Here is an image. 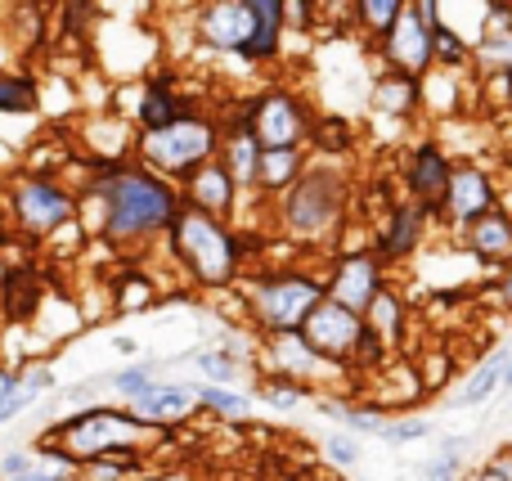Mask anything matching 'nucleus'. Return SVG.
Returning a JSON list of instances; mask_svg holds the SVG:
<instances>
[{"label": "nucleus", "instance_id": "dca6fc26", "mask_svg": "<svg viewBox=\"0 0 512 481\" xmlns=\"http://www.w3.org/2000/svg\"><path fill=\"white\" fill-rule=\"evenodd\" d=\"M176 189H180V207H194V212L216 216V221H230L234 207H239V198H243L216 158H212V162H203L198 171H189V176L180 180Z\"/></svg>", "mask_w": 512, "mask_h": 481}, {"label": "nucleus", "instance_id": "20e7f679", "mask_svg": "<svg viewBox=\"0 0 512 481\" xmlns=\"http://www.w3.org/2000/svg\"><path fill=\"white\" fill-rule=\"evenodd\" d=\"M167 243L176 266L198 288H207V293L234 288L243 279V239L230 221H216V216H203L194 207H180V216L167 230Z\"/></svg>", "mask_w": 512, "mask_h": 481}, {"label": "nucleus", "instance_id": "37998d69", "mask_svg": "<svg viewBox=\"0 0 512 481\" xmlns=\"http://www.w3.org/2000/svg\"><path fill=\"white\" fill-rule=\"evenodd\" d=\"M468 481H512V477H508L504 459H490V464H486V468H477V473H472Z\"/></svg>", "mask_w": 512, "mask_h": 481}, {"label": "nucleus", "instance_id": "6e6552de", "mask_svg": "<svg viewBox=\"0 0 512 481\" xmlns=\"http://www.w3.org/2000/svg\"><path fill=\"white\" fill-rule=\"evenodd\" d=\"M436 23H441V5H436V0H414V5H405V14L396 18V27L373 45L382 68L405 72V77H427V72L436 68V59H432Z\"/></svg>", "mask_w": 512, "mask_h": 481}, {"label": "nucleus", "instance_id": "c756f323", "mask_svg": "<svg viewBox=\"0 0 512 481\" xmlns=\"http://www.w3.org/2000/svg\"><path fill=\"white\" fill-rule=\"evenodd\" d=\"M194 401L203 405L207 414H216V419H230V423H243L252 414V396L248 392H234V387L194 383Z\"/></svg>", "mask_w": 512, "mask_h": 481}, {"label": "nucleus", "instance_id": "7ed1b4c3", "mask_svg": "<svg viewBox=\"0 0 512 481\" xmlns=\"http://www.w3.org/2000/svg\"><path fill=\"white\" fill-rule=\"evenodd\" d=\"M243 315L261 338L301 333L319 302H324V270L310 266H265L256 275H243Z\"/></svg>", "mask_w": 512, "mask_h": 481}, {"label": "nucleus", "instance_id": "412c9836", "mask_svg": "<svg viewBox=\"0 0 512 481\" xmlns=\"http://www.w3.org/2000/svg\"><path fill=\"white\" fill-rule=\"evenodd\" d=\"M409 320H414V306H409V297L400 293L396 284L382 288V293L369 302V311H364V324H369V333L391 351V356H396V351L405 347Z\"/></svg>", "mask_w": 512, "mask_h": 481}, {"label": "nucleus", "instance_id": "a19ab883", "mask_svg": "<svg viewBox=\"0 0 512 481\" xmlns=\"http://www.w3.org/2000/svg\"><path fill=\"white\" fill-rule=\"evenodd\" d=\"M32 459H36V450H9V455L0 459V481H14L18 473H27Z\"/></svg>", "mask_w": 512, "mask_h": 481}, {"label": "nucleus", "instance_id": "4468645a", "mask_svg": "<svg viewBox=\"0 0 512 481\" xmlns=\"http://www.w3.org/2000/svg\"><path fill=\"white\" fill-rule=\"evenodd\" d=\"M261 356H265V369H270V378H283V383H297V387H337L346 378V369L328 365V360H319L315 351L301 342V333H279V338H265L261 342Z\"/></svg>", "mask_w": 512, "mask_h": 481}, {"label": "nucleus", "instance_id": "473e14b6", "mask_svg": "<svg viewBox=\"0 0 512 481\" xmlns=\"http://www.w3.org/2000/svg\"><path fill=\"white\" fill-rule=\"evenodd\" d=\"M319 455H324L328 468H337V473H351V468H360L364 446H360V437H351V432L333 428L324 441H319Z\"/></svg>", "mask_w": 512, "mask_h": 481}, {"label": "nucleus", "instance_id": "f3484780", "mask_svg": "<svg viewBox=\"0 0 512 481\" xmlns=\"http://www.w3.org/2000/svg\"><path fill=\"white\" fill-rule=\"evenodd\" d=\"M459 239V248L468 252L477 266H486L490 275H499V270H512V216H504L495 207V212H486L481 221H472L463 234H454Z\"/></svg>", "mask_w": 512, "mask_h": 481}, {"label": "nucleus", "instance_id": "49530a36", "mask_svg": "<svg viewBox=\"0 0 512 481\" xmlns=\"http://www.w3.org/2000/svg\"><path fill=\"white\" fill-rule=\"evenodd\" d=\"M499 302H504V306H512V270H499Z\"/></svg>", "mask_w": 512, "mask_h": 481}, {"label": "nucleus", "instance_id": "ddd939ff", "mask_svg": "<svg viewBox=\"0 0 512 481\" xmlns=\"http://www.w3.org/2000/svg\"><path fill=\"white\" fill-rule=\"evenodd\" d=\"M427 230H432V212H423L418 203H409V198L400 194V198H391L387 203V216L373 225V239L364 243V248H369L373 257L391 270V266L409 261L418 248H423Z\"/></svg>", "mask_w": 512, "mask_h": 481}, {"label": "nucleus", "instance_id": "4be33fe9", "mask_svg": "<svg viewBox=\"0 0 512 481\" xmlns=\"http://www.w3.org/2000/svg\"><path fill=\"white\" fill-rule=\"evenodd\" d=\"M512 360V347H495L486 360H481L477 369H472L468 378H463V387L454 392V410H481V405H490L499 392H504V369Z\"/></svg>", "mask_w": 512, "mask_h": 481}, {"label": "nucleus", "instance_id": "2eb2a0df", "mask_svg": "<svg viewBox=\"0 0 512 481\" xmlns=\"http://www.w3.org/2000/svg\"><path fill=\"white\" fill-rule=\"evenodd\" d=\"M194 32L207 50L216 54H248L252 32H256V9L252 0H212V5L198 9Z\"/></svg>", "mask_w": 512, "mask_h": 481}, {"label": "nucleus", "instance_id": "f257e3e1", "mask_svg": "<svg viewBox=\"0 0 512 481\" xmlns=\"http://www.w3.org/2000/svg\"><path fill=\"white\" fill-rule=\"evenodd\" d=\"M86 198L99 203V234L117 248L158 239L180 216V189L140 162H99Z\"/></svg>", "mask_w": 512, "mask_h": 481}, {"label": "nucleus", "instance_id": "aec40b11", "mask_svg": "<svg viewBox=\"0 0 512 481\" xmlns=\"http://www.w3.org/2000/svg\"><path fill=\"white\" fill-rule=\"evenodd\" d=\"M369 108L391 122H414L423 113V77H405V72H387L369 81Z\"/></svg>", "mask_w": 512, "mask_h": 481}, {"label": "nucleus", "instance_id": "7c9ffc66", "mask_svg": "<svg viewBox=\"0 0 512 481\" xmlns=\"http://www.w3.org/2000/svg\"><path fill=\"white\" fill-rule=\"evenodd\" d=\"M158 369H162L158 360H131V365H122L117 374H108L104 387H108L113 396H122L126 405H131V401H140V396L149 392L153 383H158Z\"/></svg>", "mask_w": 512, "mask_h": 481}, {"label": "nucleus", "instance_id": "a211bd4d", "mask_svg": "<svg viewBox=\"0 0 512 481\" xmlns=\"http://www.w3.org/2000/svg\"><path fill=\"white\" fill-rule=\"evenodd\" d=\"M194 405H198L194 383H167V378H158V383H153L140 401L126 405V410H131L144 428L167 432V428H176V423H185L189 414H194Z\"/></svg>", "mask_w": 512, "mask_h": 481}, {"label": "nucleus", "instance_id": "f704fd0d", "mask_svg": "<svg viewBox=\"0 0 512 481\" xmlns=\"http://www.w3.org/2000/svg\"><path fill=\"white\" fill-rule=\"evenodd\" d=\"M189 360H194V369L207 378L212 387H234V378H239V360L225 356L221 347H207V351H189Z\"/></svg>", "mask_w": 512, "mask_h": 481}, {"label": "nucleus", "instance_id": "f8f14e48", "mask_svg": "<svg viewBox=\"0 0 512 481\" xmlns=\"http://www.w3.org/2000/svg\"><path fill=\"white\" fill-rule=\"evenodd\" d=\"M450 171H454V158L445 153V144L436 135H423L405 149L400 158V180H405V198L418 203L423 212H432V225H436V212H441V198H445V185H450Z\"/></svg>", "mask_w": 512, "mask_h": 481}, {"label": "nucleus", "instance_id": "9d476101", "mask_svg": "<svg viewBox=\"0 0 512 481\" xmlns=\"http://www.w3.org/2000/svg\"><path fill=\"white\" fill-rule=\"evenodd\" d=\"M81 198H72L59 180L50 176H23L9 194V212H14V225L27 234V239H50L59 234L68 221H77Z\"/></svg>", "mask_w": 512, "mask_h": 481}, {"label": "nucleus", "instance_id": "ea45409f", "mask_svg": "<svg viewBox=\"0 0 512 481\" xmlns=\"http://www.w3.org/2000/svg\"><path fill=\"white\" fill-rule=\"evenodd\" d=\"M315 14H319L315 0H283V27H288V32H306V27H315Z\"/></svg>", "mask_w": 512, "mask_h": 481}, {"label": "nucleus", "instance_id": "09e8293b", "mask_svg": "<svg viewBox=\"0 0 512 481\" xmlns=\"http://www.w3.org/2000/svg\"><path fill=\"white\" fill-rule=\"evenodd\" d=\"M499 104L512 113V72H508V77H499Z\"/></svg>", "mask_w": 512, "mask_h": 481}, {"label": "nucleus", "instance_id": "e433bc0d", "mask_svg": "<svg viewBox=\"0 0 512 481\" xmlns=\"http://www.w3.org/2000/svg\"><path fill=\"white\" fill-rule=\"evenodd\" d=\"M153 306V284L140 275V270H126L122 275V288H117V311L126 315H140Z\"/></svg>", "mask_w": 512, "mask_h": 481}, {"label": "nucleus", "instance_id": "cd10ccee", "mask_svg": "<svg viewBox=\"0 0 512 481\" xmlns=\"http://www.w3.org/2000/svg\"><path fill=\"white\" fill-rule=\"evenodd\" d=\"M355 144V126L346 117H315V131H310V153H319L324 162H342V153H351Z\"/></svg>", "mask_w": 512, "mask_h": 481}, {"label": "nucleus", "instance_id": "423d86ee", "mask_svg": "<svg viewBox=\"0 0 512 481\" xmlns=\"http://www.w3.org/2000/svg\"><path fill=\"white\" fill-rule=\"evenodd\" d=\"M135 149H140V167H149L153 176L176 185L189 171H198L203 162L216 158V149H221V122L194 108V113H185L180 122L162 126V131L135 135Z\"/></svg>", "mask_w": 512, "mask_h": 481}, {"label": "nucleus", "instance_id": "a878e982", "mask_svg": "<svg viewBox=\"0 0 512 481\" xmlns=\"http://www.w3.org/2000/svg\"><path fill=\"white\" fill-rule=\"evenodd\" d=\"M400 14H405V0H355V5H351V27L369 45H378L382 36L396 27Z\"/></svg>", "mask_w": 512, "mask_h": 481}, {"label": "nucleus", "instance_id": "de8ad7c7", "mask_svg": "<svg viewBox=\"0 0 512 481\" xmlns=\"http://www.w3.org/2000/svg\"><path fill=\"white\" fill-rule=\"evenodd\" d=\"M113 351H122V356H140V342L122 333V338H113Z\"/></svg>", "mask_w": 512, "mask_h": 481}, {"label": "nucleus", "instance_id": "f03ea898", "mask_svg": "<svg viewBox=\"0 0 512 481\" xmlns=\"http://www.w3.org/2000/svg\"><path fill=\"white\" fill-rule=\"evenodd\" d=\"M355 207V185L346 180L342 162H310L306 176L274 198V225L292 248H324L337 252L346 221Z\"/></svg>", "mask_w": 512, "mask_h": 481}, {"label": "nucleus", "instance_id": "79ce46f5", "mask_svg": "<svg viewBox=\"0 0 512 481\" xmlns=\"http://www.w3.org/2000/svg\"><path fill=\"white\" fill-rule=\"evenodd\" d=\"M468 446H472V432H445V437H441V450H436V455L463 459V455H468Z\"/></svg>", "mask_w": 512, "mask_h": 481}, {"label": "nucleus", "instance_id": "6ab92c4d", "mask_svg": "<svg viewBox=\"0 0 512 481\" xmlns=\"http://www.w3.org/2000/svg\"><path fill=\"white\" fill-rule=\"evenodd\" d=\"M216 162L225 167V176L234 180L243 198L256 194V167H261V144L248 131V122H221V149H216Z\"/></svg>", "mask_w": 512, "mask_h": 481}, {"label": "nucleus", "instance_id": "b1692460", "mask_svg": "<svg viewBox=\"0 0 512 481\" xmlns=\"http://www.w3.org/2000/svg\"><path fill=\"white\" fill-rule=\"evenodd\" d=\"M185 113H194V108L185 104V99L176 95V90L167 86V81H149V86L140 90V108H135V126H140V135L149 131H162V126L180 122Z\"/></svg>", "mask_w": 512, "mask_h": 481}, {"label": "nucleus", "instance_id": "39448f33", "mask_svg": "<svg viewBox=\"0 0 512 481\" xmlns=\"http://www.w3.org/2000/svg\"><path fill=\"white\" fill-rule=\"evenodd\" d=\"M149 441H162V432L144 428L131 410L86 405V410L68 414V419L50 432L45 450H59L72 464H95V459H135Z\"/></svg>", "mask_w": 512, "mask_h": 481}, {"label": "nucleus", "instance_id": "a18cd8bd", "mask_svg": "<svg viewBox=\"0 0 512 481\" xmlns=\"http://www.w3.org/2000/svg\"><path fill=\"white\" fill-rule=\"evenodd\" d=\"M149 481H203L194 473V468H167V473H158V477H149Z\"/></svg>", "mask_w": 512, "mask_h": 481}, {"label": "nucleus", "instance_id": "3c124183", "mask_svg": "<svg viewBox=\"0 0 512 481\" xmlns=\"http://www.w3.org/2000/svg\"><path fill=\"white\" fill-rule=\"evenodd\" d=\"M504 392H512V360H508V369H504Z\"/></svg>", "mask_w": 512, "mask_h": 481}, {"label": "nucleus", "instance_id": "603ef678", "mask_svg": "<svg viewBox=\"0 0 512 481\" xmlns=\"http://www.w3.org/2000/svg\"><path fill=\"white\" fill-rule=\"evenodd\" d=\"M459 481H468V477H459Z\"/></svg>", "mask_w": 512, "mask_h": 481}, {"label": "nucleus", "instance_id": "c9c22d12", "mask_svg": "<svg viewBox=\"0 0 512 481\" xmlns=\"http://www.w3.org/2000/svg\"><path fill=\"white\" fill-rule=\"evenodd\" d=\"M77 477V464H72L68 455H59V450H36V459L27 464V473H18L14 481H72Z\"/></svg>", "mask_w": 512, "mask_h": 481}, {"label": "nucleus", "instance_id": "4c0bfd02", "mask_svg": "<svg viewBox=\"0 0 512 481\" xmlns=\"http://www.w3.org/2000/svg\"><path fill=\"white\" fill-rule=\"evenodd\" d=\"M32 108H36V86L32 81L0 72V113H32Z\"/></svg>", "mask_w": 512, "mask_h": 481}, {"label": "nucleus", "instance_id": "58836bf2", "mask_svg": "<svg viewBox=\"0 0 512 481\" xmlns=\"http://www.w3.org/2000/svg\"><path fill=\"white\" fill-rule=\"evenodd\" d=\"M306 387L297 383H283V378H265L261 383V401L274 405V410H297V405H306Z\"/></svg>", "mask_w": 512, "mask_h": 481}, {"label": "nucleus", "instance_id": "72a5a7b5", "mask_svg": "<svg viewBox=\"0 0 512 481\" xmlns=\"http://www.w3.org/2000/svg\"><path fill=\"white\" fill-rule=\"evenodd\" d=\"M378 437L387 446H414L423 437H436V419H427V414H396V419L382 423Z\"/></svg>", "mask_w": 512, "mask_h": 481}, {"label": "nucleus", "instance_id": "bb28decb", "mask_svg": "<svg viewBox=\"0 0 512 481\" xmlns=\"http://www.w3.org/2000/svg\"><path fill=\"white\" fill-rule=\"evenodd\" d=\"M472 72L486 77H508L512 72V32H481L472 41Z\"/></svg>", "mask_w": 512, "mask_h": 481}, {"label": "nucleus", "instance_id": "0eeeda50", "mask_svg": "<svg viewBox=\"0 0 512 481\" xmlns=\"http://www.w3.org/2000/svg\"><path fill=\"white\" fill-rule=\"evenodd\" d=\"M315 108L301 90L288 86H265L261 95H252V122L248 131L256 135L261 149H306L310 131H315Z\"/></svg>", "mask_w": 512, "mask_h": 481}, {"label": "nucleus", "instance_id": "8fccbe9b", "mask_svg": "<svg viewBox=\"0 0 512 481\" xmlns=\"http://www.w3.org/2000/svg\"><path fill=\"white\" fill-rule=\"evenodd\" d=\"M292 481H328V477H319V473H297Z\"/></svg>", "mask_w": 512, "mask_h": 481}, {"label": "nucleus", "instance_id": "1a4fd4ad", "mask_svg": "<svg viewBox=\"0 0 512 481\" xmlns=\"http://www.w3.org/2000/svg\"><path fill=\"white\" fill-rule=\"evenodd\" d=\"M499 207V176L495 167H486L481 158H459L450 171V185H445L441 212L436 225H445L450 234H463L472 221H481L486 212Z\"/></svg>", "mask_w": 512, "mask_h": 481}, {"label": "nucleus", "instance_id": "c03bdc74", "mask_svg": "<svg viewBox=\"0 0 512 481\" xmlns=\"http://www.w3.org/2000/svg\"><path fill=\"white\" fill-rule=\"evenodd\" d=\"M14 392H18V369H0V410L9 405Z\"/></svg>", "mask_w": 512, "mask_h": 481}, {"label": "nucleus", "instance_id": "c85d7f7f", "mask_svg": "<svg viewBox=\"0 0 512 481\" xmlns=\"http://www.w3.org/2000/svg\"><path fill=\"white\" fill-rule=\"evenodd\" d=\"M328 419L337 423L342 432H351V437H378L382 423H387V414L378 410V405H355V401H324Z\"/></svg>", "mask_w": 512, "mask_h": 481}, {"label": "nucleus", "instance_id": "5701e85b", "mask_svg": "<svg viewBox=\"0 0 512 481\" xmlns=\"http://www.w3.org/2000/svg\"><path fill=\"white\" fill-rule=\"evenodd\" d=\"M310 158L306 149H261V167H256V194H288L301 176H306Z\"/></svg>", "mask_w": 512, "mask_h": 481}, {"label": "nucleus", "instance_id": "2f4dec72", "mask_svg": "<svg viewBox=\"0 0 512 481\" xmlns=\"http://www.w3.org/2000/svg\"><path fill=\"white\" fill-rule=\"evenodd\" d=\"M432 59H436V68H445V72H472V41H463L441 18L432 32Z\"/></svg>", "mask_w": 512, "mask_h": 481}, {"label": "nucleus", "instance_id": "393cba45", "mask_svg": "<svg viewBox=\"0 0 512 481\" xmlns=\"http://www.w3.org/2000/svg\"><path fill=\"white\" fill-rule=\"evenodd\" d=\"M472 90V72H445V68H432L423 77V113H459L463 99Z\"/></svg>", "mask_w": 512, "mask_h": 481}, {"label": "nucleus", "instance_id": "9b49d317", "mask_svg": "<svg viewBox=\"0 0 512 481\" xmlns=\"http://www.w3.org/2000/svg\"><path fill=\"white\" fill-rule=\"evenodd\" d=\"M387 284H391L387 266H382L364 243H355V248H337L324 266V297L337 302V306H346V311H355V315L369 311V302Z\"/></svg>", "mask_w": 512, "mask_h": 481}]
</instances>
